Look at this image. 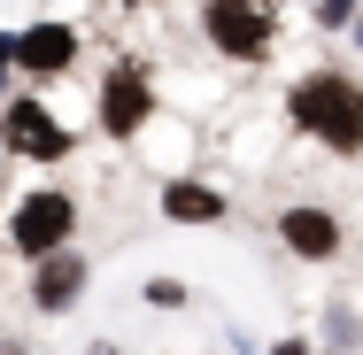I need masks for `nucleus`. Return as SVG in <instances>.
Masks as SVG:
<instances>
[{
  "label": "nucleus",
  "mask_w": 363,
  "mask_h": 355,
  "mask_svg": "<svg viewBox=\"0 0 363 355\" xmlns=\"http://www.w3.org/2000/svg\"><path fill=\"white\" fill-rule=\"evenodd\" d=\"M279 247L301 255V263H333L348 247V232H340V216L325 201H294V209H279Z\"/></svg>",
  "instance_id": "39448f33"
},
{
  "label": "nucleus",
  "mask_w": 363,
  "mask_h": 355,
  "mask_svg": "<svg viewBox=\"0 0 363 355\" xmlns=\"http://www.w3.org/2000/svg\"><path fill=\"white\" fill-rule=\"evenodd\" d=\"M77 293H85V255H70V247H62V255L31 263V301H39L47 317H55V309H70Z\"/></svg>",
  "instance_id": "6e6552de"
},
{
  "label": "nucleus",
  "mask_w": 363,
  "mask_h": 355,
  "mask_svg": "<svg viewBox=\"0 0 363 355\" xmlns=\"http://www.w3.org/2000/svg\"><path fill=\"white\" fill-rule=\"evenodd\" d=\"M147 116H155V77H147V62H116L108 85H101V132L108 140H140Z\"/></svg>",
  "instance_id": "20e7f679"
},
{
  "label": "nucleus",
  "mask_w": 363,
  "mask_h": 355,
  "mask_svg": "<svg viewBox=\"0 0 363 355\" xmlns=\"http://www.w3.org/2000/svg\"><path fill=\"white\" fill-rule=\"evenodd\" d=\"M124 8H140V0H124Z\"/></svg>",
  "instance_id": "dca6fc26"
},
{
  "label": "nucleus",
  "mask_w": 363,
  "mask_h": 355,
  "mask_svg": "<svg viewBox=\"0 0 363 355\" xmlns=\"http://www.w3.org/2000/svg\"><path fill=\"white\" fill-rule=\"evenodd\" d=\"M317 23H325V31H348V23H356V0H317Z\"/></svg>",
  "instance_id": "9d476101"
},
{
  "label": "nucleus",
  "mask_w": 363,
  "mask_h": 355,
  "mask_svg": "<svg viewBox=\"0 0 363 355\" xmlns=\"http://www.w3.org/2000/svg\"><path fill=\"white\" fill-rule=\"evenodd\" d=\"M0 355H23V348H16V340H0Z\"/></svg>",
  "instance_id": "ddd939ff"
},
{
  "label": "nucleus",
  "mask_w": 363,
  "mask_h": 355,
  "mask_svg": "<svg viewBox=\"0 0 363 355\" xmlns=\"http://www.w3.org/2000/svg\"><path fill=\"white\" fill-rule=\"evenodd\" d=\"M356 55H363V23H356Z\"/></svg>",
  "instance_id": "4468645a"
},
{
  "label": "nucleus",
  "mask_w": 363,
  "mask_h": 355,
  "mask_svg": "<svg viewBox=\"0 0 363 355\" xmlns=\"http://www.w3.org/2000/svg\"><path fill=\"white\" fill-rule=\"evenodd\" d=\"M201 39L224 62H263L279 39V8L271 0H201Z\"/></svg>",
  "instance_id": "f03ea898"
},
{
  "label": "nucleus",
  "mask_w": 363,
  "mask_h": 355,
  "mask_svg": "<svg viewBox=\"0 0 363 355\" xmlns=\"http://www.w3.org/2000/svg\"><path fill=\"white\" fill-rule=\"evenodd\" d=\"M16 70V39H0V77Z\"/></svg>",
  "instance_id": "f8f14e48"
},
{
  "label": "nucleus",
  "mask_w": 363,
  "mask_h": 355,
  "mask_svg": "<svg viewBox=\"0 0 363 355\" xmlns=\"http://www.w3.org/2000/svg\"><path fill=\"white\" fill-rule=\"evenodd\" d=\"M286 124L325 154L356 162L363 154V77L356 70H301L286 85Z\"/></svg>",
  "instance_id": "f257e3e1"
},
{
  "label": "nucleus",
  "mask_w": 363,
  "mask_h": 355,
  "mask_svg": "<svg viewBox=\"0 0 363 355\" xmlns=\"http://www.w3.org/2000/svg\"><path fill=\"white\" fill-rule=\"evenodd\" d=\"M93 355H116V348H93Z\"/></svg>",
  "instance_id": "2eb2a0df"
},
{
  "label": "nucleus",
  "mask_w": 363,
  "mask_h": 355,
  "mask_svg": "<svg viewBox=\"0 0 363 355\" xmlns=\"http://www.w3.org/2000/svg\"><path fill=\"white\" fill-rule=\"evenodd\" d=\"M8 147L16 154H31V162H55V154H70V132L55 124V108L47 101H8Z\"/></svg>",
  "instance_id": "423d86ee"
},
{
  "label": "nucleus",
  "mask_w": 363,
  "mask_h": 355,
  "mask_svg": "<svg viewBox=\"0 0 363 355\" xmlns=\"http://www.w3.org/2000/svg\"><path fill=\"white\" fill-rule=\"evenodd\" d=\"M70 62H77V31L70 23H31V31H16V70L23 77L47 85V77H62Z\"/></svg>",
  "instance_id": "0eeeda50"
},
{
  "label": "nucleus",
  "mask_w": 363,
  "mask_h": 355,
  "mask_svg": "<svg viewBox=\"0 0 363 355\" xmlns=\"http://www.w3.org/2000/svg\"><path fill=\"white\" fill-rule=\"evenodd\" d=\"M147 301H155V309H178V301H186V286H178V278H147Z\"/></svg>",
  "instance_id": "9b49d317"
},
{
  "label": "nucleus",
  "mask_w": 363,
  "mask_h": 355,
  "mask_svg": "<svg viewBox=\"0 0 363 355\" xmlns=\"http://www.w3.org/2000/svg\"><path fill=\"white\" fill-rule=\"evenodd\" d=\"M162 216H170V224H224L232 201H224L217 186H201V178H170V186H162Z\"/></svg>",
  "instance_id": "1a4fd4ad"
},
{
  "label": "nucleus",
  "mask_w": 363,
  "mask_h": 355,
  "mask_svg": "<svg viewBox=\"0 0 363 355\" xmlns=\"http://www.w3.org/2000/svg\"><path fill=\"white\" fill-rule=\"evenodd\" d=\"M16 255H31V263H47V255H62L77 232V201L62 186H39V193H23V209H16Z\"/></svg>",
  "instance_id": "7ed1b4c3"
}]
</instances>
